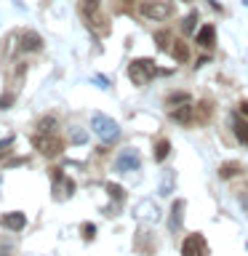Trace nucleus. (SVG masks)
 Segmentation results:
<instances>
[{
	"label": "nucleus",
	"mask_w": 248,
	"mask_h": 256,
	"mask_svg": "<svg viewBox=\"0 0 248 256\" xmlns=\"http://www.w3.org/2000/svg\"><path fill=\"white\" fill-rule=\"evenodd\" d=\"M155 75H158L155 62H150V59H134L128 64V78H131V83L139 86V88H144Z\"/></svg>",
	"instance_id": "obj_1"
},
{
	"label": "nucleus",
	"mask_w": 248,
	"mask_h": 256,
	"mask_svg": "<svg viewBox=\"0 0 248 256\" xmlns=\"http://www.w3.org/2000/svg\"><path fill=\"white\" fill-rule=\"evenodd\" d=\"M91 128H94V134L99 136L102 142H115L118 136H120V126L115 123L112 118L107 115H102V112H96V115H91Z\"/></svg>",
	"instance_id": "obj_2"
},
{
	"label": "nucleus",
	"mask_w": 248,
	"mask_h": 256,
	"mask_svg": "<svg viewBox=\"0 0 248 256\" xmlns=\"http://www.w3.org/2000/svg\"><path fill=\"white\" fill-rule=\"evenodd\" d=\"M139 14L150 22H163L174 14V6L168 0H142L139 3Z\"/></svg>",
	"instance_id": "obj_3"
},
{
	"label": "nucleus",
	"mask_w": 248,
	"mask_h": 256,
	"mask_svg": "<svg viewBox=\"0 0 248 256\" xmlns=\"http://www.w3.org/2000/svg\"><path fill=\"white\" fill-rule=\"evenodd\" d=\"M32 142H35V147H38L40 155H46V158H54V155H59V152H62V142L56 139L54 134H38Z\"/></svg>",
	"instance_id": "obj_4"
},
{
	"label": "nucleus",
	"mask_w": 248,
	"mask_h": 256,
	"mask_svg": "<svg viewBox=\"0 0 248 256\" xmlns=\"http://www.w3.org/2000/svg\"><path fill=\"white\" fill-rule=\"evenodd\" d=\"M182 256H208V246L203 235H187L182 243Z\"/></svg>",
	"instance_id": "obj_5"
},
{
	"label": "nucleus",
	"mask_w": 248,
	"mask_h": 256,
	"mask_svg": "<svg viewBox=\"0 0 248 256\" xmlns=\"http://www.w3.org/2000/svg\"><path fill=\"white\" fill-rule=\"evenodd\" d=\"M139 166H142V158H139V152H136V150H123L118 155V160H115V168H118L120 174L139 171Z\"/></svg>",
	"instance_id": "obj_6"
},
{
	"label": "nucleus",
	"mask_w": 248,
	"mask_h": 256,
	"mask_svg": "<svg viewBox=\"0 0 248 256\" xmlns=\"http://www.w3.org/2000/svg\"><path fill=\"white\" fill-rule=\"evenodd\" d=\"M168 118H171L174 123L190 126L192 120H195V107H192V102H187V104H179V107H174L171 112H168Z\"/></svg>",
	"instance_id": "obj_7"
},
{
	"label": "nucleus",
	"mask_w": 248,
	"mask_h": 256,
	"mask_svg": "<svg viewBox=\"0 0 248 256\" xmlns=\"http://www.w3.org/2000/svg\"><path fill=\"white\" fill-rule=\"evenodd\" d=\"M0 222H3V227L19 232V230H24V224H27V216H24L22 211H8V214L0 216Z\"/></svg>",
	"instance_id": "obj_8"
},
{
	"label": "nucleus",
	"mask_w": 248,
	"mask_h": 256,
	"mask_svg": "<svg viewBox=\"0 0 248 256\" xmlns=\"http://www.w3.org/2000/svg\"><path fill=\"white\" fill-rule=\"evenodd\" d=\"M184 222V200H176L171 206V216H168V232H179Z\"/></svg>",
	"instance_id": "obj_9"
},
{
	"label": "nucleus",
	"mask_w": 248,
	"mask_h": 256,
	"mask_svg": "<svg viewBox=\"0 0 248 256\" xmlns=\"http://www.w3.org/2000/svg\"><path fill=\"white\" fill-rule=\"evenodd\" d=\"M195 43L200 48H211L216 43V30H214V24H203L198 32H195Z\"/></svg>",
	"instance_id": "obj_10"
},
{
	"label": "nucleus",
	"mask_w": 248,
	"mask_h": 256,
	"mask_svg": "<svg viewBox=\"0 0 248 256\" xmlns=\"http://www.w3.org/2000/svg\"><path fill=\"white\" fill-rule=\"evenodd\" d=\"M40 48H43V38H40L38 32H24L22 35V51L32 54V51H40Z\"/></svg>",
	"instance_id": "obj_11"
},
{
	"label": "nucleus",
	"mask_w": 248,
	"mask_h": 256,
	"mask_svg": "<svg viewBox=\"0 0 248 256\" xmlns=\"http://www.w3.org/2000/svg\"><path fill=\"white\" fill-rule=\"evenodd\" d=\"M238 174H243V166H240L238 160H227V163L219 166V176H222V179H232V176H238Z\"/></svg>",
	"instance_id": "obj_12"
},
{
	"label": "nucleus",
	"mask_w": 248,
	"mask_h": 256,
	"mask_svg": "<svg viewBox=\"0 0 248 256\" xmlns=\"http://www.w3.org/2000/svg\"><path fill=\"white\" fill-rule=\"evenodd\" d=\"M171 56L179 64H184V62H190V48H187V43H182V40H174V46H171Z\"/></svg>",
	"instance_id": "obj_13"
},
{
	"label": "nucleus",
	"mask_w": 248,
	"mask_h": 256,
	"mask_svg": "<svg viewBox=\"0 0 248 256\" xmlns=\"http://www.w3.org/2000/svg\"><path fill=\"white\" fill-rule=\"evenodd\" d=\"M99 0H80L78 3V11L86 16V19H91V16H96V11H99Z\"/></svg>",
	"instance_id": "obj_14"
},
{
	"label": "nucleus",
	"mask_w": 248,
	"mask_h": 256,
	"mask_svg": "<svg viewBox=\"0 0 248 256\" xmlns=\"http://www.w3.org/2000/svg\"><path fill=\"white\" fill-rule=\"evenodd\" d=\"M168 155H171V142H168V139H160V142L155 144V163H163Z\"/></svg>",
	"instance_id": "obj_15"
},
{
	"label": "nucleus",
	"mask_w": 248,
	"mask_h": 256,
	"mask_svg": "<svg viewBox=\"0 0 248 256\" xmlns=\"http://www.w3.org/2000/svg\"><path fill=\"white\" fill-rule=\"evenodd\" d=\"M155 43H158V48L160 51H171V43H174V35L168 30H160L158 35H155Z\"/></svg>",
	"instance_id": "obj_16"
},
{
	"label": "nucleus",
	"mask_w": 248,
	"mask_h": 256,
	"mask_svg": "<svg viewBox=\"0 0 248 256\" xmlns=\"http://www.w3.org/2000/svg\"><path fill=\"white\" fill-rule=\"evenodd\" d=\"M174 179H176V174L174 171H166L163 174V182H160V195H171V192H174Z\"/></svg>",
	"instance_id": "obj_17"
},
{
	"label": "nucleus",
	"mask_w": 248,
	"mask_h": 256,
	"mask_svg": "<svg viewBox=\"0 0 248 256\" xmlns=\"http://www.w3.org/2000/svg\"><path fill=\"white\" fill-rule=\"evenodd\" d=\"M54 128H56V118L54 115H46V118L38 120V134H54Z\"/></svg>",
	"instance_id": "obj_18"
},
{
	"label": "nucleus",
	"mask_w": 248,
	"mask_h": 256,
	"mask_svg": "<svg viewBox=\"0 0 248 256\" xmlns=\"http://www.w3.org/2000/svg\"><path fill=\"white\" fill-rule=\"evenodd\" d=\"M187 102H192L190 94H168V96H166V104H168V107H179V104H187Z\"/></svg>",
	"instance_id": "obj_19"
},
{
	"label": "nucleus",
	"mask_w": 248,
	"mask_h": 256,
	"mask_svg": "<svg viewBox=\"0 0 248 256\" xmlns=\"http://www.w3.org/2000/svg\"><path fill=\"white\" fill-rule=\"evenodd\" d=\"M235 136L243 144H248V123H243V120H238V118H235Z\"/></svg>",
	"instance_id": "obj_20"
},
{
	"label": "nucleus",
	"mask_w": 248,
	"mask_h": 256,
	"mask_svg": "<svg viewBox=\"0 0 248 256\" xmlns=\"http://www.w3.org/2000/svg\"><path fill=\"white\" fill-rule=\"evenodd\" d=\"M195 24H198V11H190L182 22V30L184 32H195Z\"/></svg>",
	"instance_id": "obj_21"
},
{
	"label": "nucleus",
	"mask_w": 248,
	"mask_h": 256,
	"mask_svg": "<svg viewBox=\"0 0 248 256\" xmlns=\"http://www.w3.org/2000/svg\"><path fill=\"white\" fill-rule=\"evenodd\" d=\"M70 142L72 144H86L88 142V134L83 128H70Z\"/></svg>",
	"instance_id": "obj_22"
},
{
	"label": "nucleus",
	"mask_w": 248,
	"mask_h": 256,
	"mask_svg": "<svg viewBox=\"0 0 248 256\" xmlns=\"http://www.w3.org/2000/svg\"><path fill=\"white\" fill-rule=\"evenodd\" d=\"M107 192H110V198H115V200H126V190L120 187V184H107Z\"/></svg>",
	"instance_id": "obj_23"
},
{
	"label": "nucleus",
	"mask_w": 248,
	"mask_h": 256,
	"mask_svg": "<svg viewBox=\"0 0 248 256\" xmlns=\"http://www.w3.org/2000/svg\"><path fill=\"white\" fill-rule=\"evenodd\" d=\"M14 104V96L11 94H6V96H0V110H8Z\"/></svg>",
	"instance_id": "obj_24"
},
{
	"label": "nucleus",
	"mask_w": 248,
	"mask_h": 256,
	"mask_svg": "<svg viewBox=\"0 0 248 256\" xmlns=\"http://www.w3.org/2000/svg\"><path fill=\"white\" fill-rule=\"evenodd\" d=\"M83 232H86V238L91 240V238H94V232H96V227H94V224H83Z\"/></svg>",
	"instance_id": "obj_25"
},
{
	"label": "nucleus",
	"mask_w": 248,
	"mask_h": 256,
	"mask_svg": "<svg viewBox=\"0 0 248 256\" xmlns=\"http://www.w3.org/2000/svg\"><path fill=\"white\" fill-rule=\"evenodd\" d=\"M11 136H6V139H0V155H3V152H6V147H11Z\"/></svg>",
	"instance_id": "obj_26"
},
{
	"label": "nucleus",
	"mask_w": 248,
	"mask_h": 256,
	"mask_svg": "<svg viewBox=\"0 0 248 256\" xmlns=\"http://www.w3.org/2000/svg\"><path fill=\"white\" fill-rule=\"evenodd\" d=\"M238 107H240V115H246V118H248V102H240Z\"/></svg>",
	"instance_id": "obj_27"
}]
</instances>
